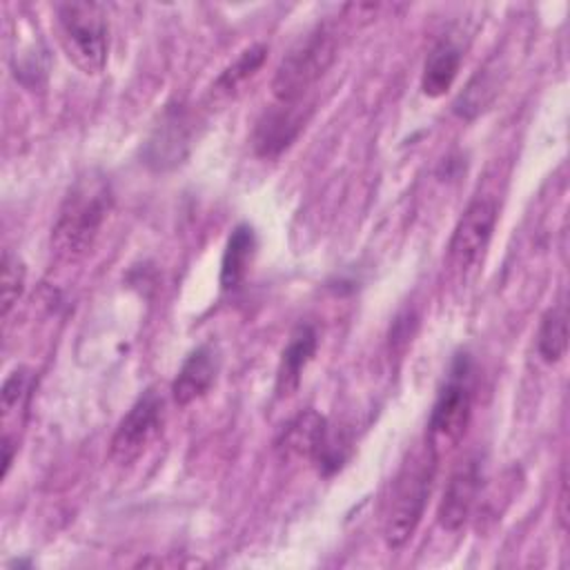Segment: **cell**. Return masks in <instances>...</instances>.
<instances>
[{"label": "cell", "mask_w": 570, "mask_h": 570, "mask_svg": "<svg viewBox=\"0 0 570 570\" xmlns=\"http://www.w3.org/2000/svg\"><path fill=\"white\" fill-rule=\"evenodd\" d=\"M111 209V189L102 174L87 171L80 176L62 200L53 232L51 249L62 261H78L85 256L107 214Z\"/></svg>", "instance_id": "6da1fadb"}, {"label": "cell", "mask_w": 570, "mask_h": 570, "mask_svg": "<svg viewBox=\"0 0 570 570\" xmlns=\"http://www.w3.org/2000/svg\"><path fill=\"white\" fill-rule=\"evenodd\" d=\"M436 461L439 454L425 443L423 450H416L410 461L403 463L383 523V537L390 548H403L416 532L432 490Z\"/></svg>", "instance_id": "7a4b0ae2"}, {"label": "cell", "mask_w": 570, "mask_h": 570, "mask_svg": "<svg viewBox=\"0 0 570 570\" xmlns=\"http://www.w3.org/2000/svg\"><path fill=\"white\" fill-rule=\"evenodd\" d=\"M56 31L67 58L87 76L105 69L109 31L105 9L98 2H60L56 7Z\"/></svg>", "instance_id": "3957f363"}, {"label": "cell", "mask_w": 570, "mask_h": 570, "mask_svg": "<svg viewBox=\"0 0 570 570\" xmlns=\"http://www.w3.org/2000/svg\"><path fill=\"white\" fill-rule=\"evenodd\" d=\"M336 56V36L330 27L321 24L309 31L289 53L281 60L272 89L281 102H298L321 80Z\"/></svg>", "instance_id": "277c9868"}, {"label": "cell", "mask_w": 570, "mask_h": 570, "mask_svg": "<svg viewBox=\"0 0 570 570\" xmlns=\"http://www.w3.org/2000/svg\"><path fill=\"white\" fill-rule=\"evenodd\" d=\"M468 374H470L468 361L456 358L448 383L441 387L432 405L430 421H428V445L436 454L459 445V441L468 430L470 412H472V392H470Z\"/></svg>", "instance_id": "5b68a950"}, {"label": "cell", "mask_w": 570, "mask_h": 570, "mask_svg": "<svg viewBox=\"0 0 570 570\" xmlns=\"http://www.w3.org/2000/svg\"><path fill=\"white\" fill-rule=\"evenodd\" d=\"M163 396L154 387L145 390L118 423L109 443V459L118 465L134 463L158 436L163 428Z\"/></svg>", "instance_id": "8992f818"}, {"label": "cell", "mask_w": 570, "mask_h": 570, "mask_svg": "<svg viewBox=\"0 0 570 570\" xmlns=\"http://www.w3.org/2000/svg\"><path fill=\"white\" fill-rule=\"evenodd\" d=\"M497 225V203L492 198H474L461 214L450 238V263L468 269L485 252Z\"/></svg>", "instance_id": "52a82bcc"}, {"label": "cell", "mask_w": 570, "mask_h": 570, "mask_svg": "<svg viewBox=\"0 0 570 570\" xmlns=\"http://www.w3.org/2000/svg\"><path fill=\"white\" fill-rule=\"evenodd\" d=\"M309 107L307 102H281L267 107L261 118L256 120L254 134H252V145L254 151L261 158H276L281 156L303 131L307 122Z\"/></svg>", "instance_id": "ba28073f"}, {"label": "cell", "mask_w": 570, "mask_h": 570, "mask_svg": "<svg viewBox=\"0 0 570 570\" xmlns=\"http://www.w3.org/2000/svg\"><path fill=\"white\" fill-rule=\"evenodd\" d=\"M189 151V120L185 109L167 107L160 122L154 127L151 136L142 147V160L154 171L174 169L185 160Z\"/></svg>", "instance_id": "9c48e42d"}, {"label": "cell", "mask_w": 570, "mask_h": 570, "mask_svg": "<svg viewBox=\"0 0 570 570\" xmlns=\"http://www.w3.org/2000/svg\"><path fill=\"white\" fill-rule=\"evenodd\" d=\"M479 490H481V461L476 456H468L450 474V481L445 485V492L439 505V523L450 532L461 530L474 510Z\"/></svg>", "instance_id": "30bf717a"}, {"label": "cell", "mask_w": 570, "mask_h": 570, "mask_svg": "<svg viewBox=\"0 0 570 570\" xmlns=\"http://www.w3.org/2000/svg\"><path fill=\"white\" fill-rule=\"evenodd\" d=\"M218 365H220V358L212 343H203L196 350H191L171 383V396L176 405L185 407L196 399H200L214 385Z\"/></svg>", "instance_id": "8fae6325"}, {"label": "cell", "mask_w": 570, "mask_h": 570, "mask_svg": "<svg viewBox=\"0 0 570 570\" xmlns=\"http://www.w3.org/2000/svg\"><path fill=\"white\" fill-rule=\"evenodd\" d=\"M327 430L330 425L318 412L305 410L285 425V430L276 441V448L287 459H301V456L314 459Z\"/></svg>", "instance_id": "7c38bea8"}, {"label": "cell", "mask_w": 570, "mask_h": 570, "mask_svg": "<svg viewBox=\"0 0 570 570\" xmlns=\"http://www.w3.org/2000/svg\"><path fill=\"white\" fill-rule=\"evenodd\" d=\"M316 352V332L312 325H298L292 336L289 343L285 345L283 354H281V363H278V372H276V392L278 396H287L292 394L298 383H301V374L307 367V363L314 358Z\"/></svg>", "instance_id": "4fadbf2b"}, {"label": "cell", "mask_w": 570, "mask_h": 570, "mask_svg": "<svg viewBox=\"0 0 570 570\" xmlns=\"http://www.w3.org/2000/svg\"><path fill=\"white\" fill-rule=\"evenodd\" d=\"M256 252V234L247 223H240L232 229L227 243H225V252H223V261H220V287L225 292H234L240 287V283L245 281L252 258Z\"/></svg>", "instance_id": "5bb4252c"}, {"label": "cell", "mask_w": 570, "mask_h": 570, "mask_svg": "<svg viewBox=\"0 0 570 570\" xmlns=\"http://www.w3.org/2000/svg\"><path fill=\"white\" fill-rule=\"evenodd\" d=\"M459 69H461V49L450 40L436 42L423 65V73H421L423 94L428 98H441L454 85Z\"/></svg>", "instance_id": "9a60e30c"}, {"label": "cell", "mask_w": 570, "mask_h": 570, "mask_svg": "<svg viewBox=\"0 0 570 570\" xmlns=\"http://www.w3.org/2000/svg\"><path fill=\"white\" fill-rule=\"evenodd\" d=\"M501 71H499V65H492L488 62L485 67H481L468 82V87L459 94V98L454 100V114L461 116V118H476L481 111H485L497 94H499V87H501V80H499Z\"/></svg>", "instance_id": "2e32d148"}, {"label": "cell", "mask_w": 570, "mask_h": 570, "mask_svg": "<svg viewBox=\"0 0 570 570\" xmlns=\"http://www.w3.org/2000/svg\"><path fill=\"white\" fill-rule=\"evenodd\" d=\"M568 350V314L566 305L550 307L537 332V352L546 363H559Z\"/></svg>", "instance_id": "e0dca14e"}, {"label": "cell", "mask_w": 570, "mask_h": 570, "mask_svg": "<svg viewBox=\"0 0 570 570\" xmlns=\"http://www.w3.org/2000/svg\"><path fill=\"white\" fill-rule=\"evenodd\" d=\"M265 56H267L265 45H252L245 51H240V56L232 65H227L216 78V89L223 94H232L234 89H238L247 78H252L263 67Z\"/></svg>", "instance_id": "ac0fdd59"}, {"label": "cell", "mask_w": 570, "mask_h": 570, "mask_svg": "<svg viewBox=\"0 0 570 570\" xmlns=\"http://www.w3.org/2000/svg\"><path fill=\"white\" fill-rule=\"evenodd\" d=\"M24 289V265L22 261L4 249L2 254V316L11 312Z\"/></svg>", "instance_id": "d6986e66"}, {"label": "cell", "mask_w": 570, "mask_h": 570, "mask_svg": "<svg viewBox=\"0 0 570 570\" xmlns=\"http://www.w3.org/2000/svg\"><path fill=\"white\" fill-rule=\"evenodd\" d=\"M29 390H31V374L29 370L20 367V370H13L4 385H2V416L9 419L11 412H16L29 396Z\"/></svg>", "instance_id": "ffe728a7"}, {"label": "cell", "mask_w": 570, "mask_h": 570, "mask_svg": "<svg viewBox=\"0 0 570 570\" xmlns=\"http://www.w3.org/2000/svg\"><path fill=\"white\" fill-rule=\"evenodd\" d=\"M13 461V441L9 434L2 436V476H7Z\"/></svg>", "instance_id": "44dd1931"}, {"label": "cell", "mask_w": 570, "mask_h": 570, "mask_svg": "<svg viewBox=\"0 0 570 570\" xmlns=\"http://www.w3.org/2000/svg\"><path fill=\"white\" fill-rule=\"evenodd\" d=\"M566 503H568V481H566V476H563V479H561V494H559V519H561L563 523L568 521Z\"/></svg>", "instance_id": "7402d4cb"}]
</instances>
